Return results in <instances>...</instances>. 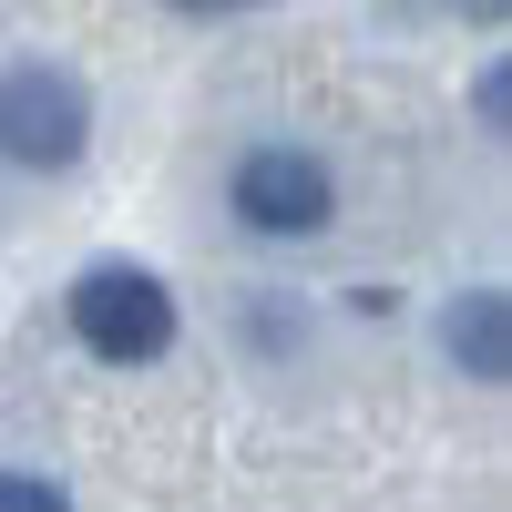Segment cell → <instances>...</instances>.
<instances>
[{
    "mask_svg": "<svg viewBox=\"0 0 512 512\" xmlns=\"http://www.w3.org/2000/svg\"><path fill=\"white\" fill-rule=\"evenodd\" d=\"M72 338L93 359H113V369H144V359L175 349V297H164V277H144V267H82Z\"/></svg>",
    "mask_w": 512,
    "mask_h": 512,
    "instance_id": "obj_1",
    "label": "cell"
},
{
    "mask_svg": "<svg viewBox=\"0 0 512 512\" xmlns=\"http://www.w3.org/2000/svg\"><path fill=\"white\" fill-rule=\"evenodd\" d=\"M82 134H93V103H82V82H72V72H52V62L0 72V154H11V164L52 175V164L82 154Z\"/></svg>",
    "mask_w": 512,
    "mask_h": 512,
    "instance_id": "obj_2",
    "label": "cell"
},
{
    "mask_svg": "<svg viewBox=\"0 0 512 512\" xmlns=\"http://www.w3.org/2000/svg\"><path fill=\"white\" fill-rule=\"evenodd\" d=\"M236 216L256 236H318L338 216V185H328V164L318 154H297V144H256L236 164Z\"/></svg>",
    "mask_w": 512,
    "mask_h": 512,
    "instance_id": "obj_3",
    "label": "cell"
},
{
    "mask_svg": "<svg viewBox=\"0 0 512 512\" xmlns=\"http://www.w3.org/2000/svg\"><path fill=\"white\" fill-rule=\"evenodd\" d=\"M441 338H451V359L472 369V379H502V369H512V338H502V297H492V287L461 297V308L441 318Z\"/></svg>",
    "mask_w": 512,
    "mask_h": 512,
    "instance_id": "obj_4",
    "label": "cell"
},
{
    "mask_svg": "<svg viewBox=\"0 0 512 512\" xmlns=\"http://www.w3.org/2000/svg\"><path fill=\"white\" fill-rule=\"evenodd\" d=\"M0 512H72L52 482H31V472H0Z\"/></svg>",
    "mask_w": 512,
    "mask_h": 512,
    "instance_id": "obj_5",
    "label": "cell"
}]
</instances>
